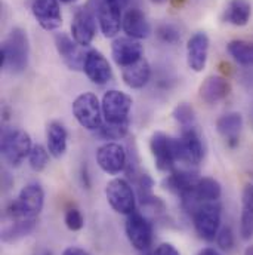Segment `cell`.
<instances>
[{"mask_svg": "<svg viewBox=\"0 0 253 255\" xmlns=\"http://www.w3.org/2000/svg\"><path fill=\"white\" fill-rule=\"evenodd\" d=\"M123 31L126 33L127 37L141 40L147 39L151 34V25L142 10H139L138 7H132L123 16Z\"/></svg>", "mask_w": 253, "mask_h": 255, "instance_id": "obj_19", "label": "cell"}, {"mask_svg": "<svg viewBox=\"0 0 253 255\" xmlns=\"http://www.w3.org/2000/svg\"><path fill=\"white\" fill-rule=\"evenodd\" d=\"M181 141L184 147V162L190 163L191 166L198 165L204 157V147L195 128H184Z\"/></svg>", "mask_w": 253, "mask_h": 255, "instance_id": "obj_21", "label": "cell"}, {"mask_svg": "<svg viewBox=\"0 0 253 255\" xmlns=\"http://www.w3.org/2000/svg\"><path fill=\"white\" fill-rule=\"evenodd\" d=\"M142 45L132 37H117L111 45V57L119 67H129L142 60Z\"/></svg>", "mask_w": 253, "mask_h": 255, "instance_id": "obj_15", "label": "cell"}, {"mask_svg": "<svg viewBox=\"0 0 253 255\" xmlns=\"http://www.w3.org/2000/svg\"><path fill=\"white\" fill-rule=\"evenodd\" d=\"M93 9L96 10V18H98L104 37L111 39L117 36L120 28H123L122 10L110 6L105 0H96L93 4Z\"/></svg>", "mask_w": 253, "mask_h": 255, "instance_id": "obj_13", "label": "cell"}, {"mask_svg": "<svg viewBox=\"0 0 253 255\" xmlns=\"http://www.w3.org/2000/svg\"><path fill=\"white\" fill-rule=\"evenodd\" d=\"M37 226V218H21L12 220L1 232V241L4 244H15L22 238H27Z\"/></svg>", "mask_w": 253, "mask_h": 255, "instance_id": "obj_25", "label": "cell"}, {"mask_svg": "<svg viewBox=\"0 0 253 255\" xmlns=\"http://www.w3.org/2000/svg\"><path fill=\"white\" fill-rule=\"evenodd\" d=\"M242 128H243V118L240 113H227L216 121L218 132L225 138L230 147H236L239 144Z\"/></svg>", "mask_w": 253, "mask_h": 255, "instance_id": "obj_22", "label": "cell"}, {"mask_svg": "<svg viewBox=\"0 0 253 255\" xmlns=\"http://www.w3.org/2000/svg\"><path fill=\"white\" fill-rule=\"evenodd\" d=\"M198 174L197 171L192 169H173L172 172H169L168 178L165 180V186L166 189L175 194H178L179 197L185 196L188 191L195 186V183L198 181Z\"/></svg>", "mask_w": 253, "mask_h": 255, "instance_id": "obj_20", "label": "cell"}, {"mask_svg": "<svg viewBox=\"0 0 253 255\" xmlns=\"http://www.w3.org/2000/svg\"><path fill=\"white\" fill-rule=\"evenodd\" d=\"M49 150L45 148L40 144L33 145L30 154H28V163L31 166L33 171L36 172H42L48 165H49Z\"/></svg>", "mask_w": 253, "mask_h": 255, "instance_id": "obj_30", "label": "cell"}, {"mask_svg": "<svg viewBox=\"0 0 253 255\" xmlns=\"http://www.w3.org/2000/svg\"><path fill=\"white\" fill-rule=\"evenodd\" d=\"M215 241H216V245L219 247V250H222V251H231L233 247H234V244H236L233 229L230 226L221 227Z\"/></svg>", "mask_w": 253, "mask_h": 255, "instance_id": "obj_33", "label": "cell"}, {"mask_svg": "<svg viewBox=\"0 0 253 255\" xmlns=\"http://www.w3.org/2000/svg\"><path fill=\"white\" fill-rule=\"evenodd\" d=\"M200 98L207 104H216L225 100L231 92V83L222 76H209L200 85Z\"/></svg>", "mask_w": 253, "mask_h": 255, "instance_id": "obj_18", "label": "cell"}, {"mask_svg": "<svg viewBox=\"0 0 253 255\" xmlns=\"http://www.w3.org/2000/svg\"><path fill=\"white\" fill-rule=\"evenodd\" d=\"M67 139H68V133L63 124L51 122L48 125L46 141H48V150L51 156H54L55 159L63 157L67 151Z\"/></svg>", "mask_w": 253, "mask_h": 255, "instance_id": "obj_26", "label": "cell"}, {"mask_svg": "<svg viewBox=\"0 0 253 255\" xmlns=\"http://www.w3.org/2000/svg\"><path fill=\"white\" fill-rule=\"evenodd\" d=\"M209 36L204 31L192 34L187 43V63L192 71L200 73L204 70L209 57Z\"/></svg>", "mask_w": 253, "mask_h": 255, "instance_id": "obj_17", "label": "cell"}, {"mask_svg": "<svg viewBox=\"0 0 253 255\" xmlns=\"http://www.w3.org/2000/svg\"><path fill=\"white\" fill-rule=\"evenodd\" d=\"M63 3H73V1H76V0H61Z\"/></svg>", "mask_w": 253, "mask_h": 255, "instance_id": "obj_40", "label": "cell"}, {"mask_svg": "<svg viewBox=\"0 0 253 255\" xmlns=\"http://www.w3.org/2000/svg\"><path fill=\"white\" fill-rule=\"evenodd\" d=\"M63 255H90L87 251L79 248V247H68L64 250Z\"/></svg>", "mask_w": 253, "mask_h": 255, "instance_id": "obj_36", "label": "cell"}, {"mask_svg": "<svg viewBox=\"0 0 253 255\" xmlns=\"http://www.w3.org/2000/svg\"><path fill=\"white\" fill-rule=\"evenodd\" d=\"M150 150L159 171L172 172L176 162H184V147L181 138H172L165 132H154L150 139Z\"/></svg>", "mask_w": 253, "mask_h": 255, "instance_id": "obj_2", "label": "cell"}, {"mask_svg": "<svg viewBox=\"0 0 253 255\" xmlns=\"http://www.w3.org/2000/svg\"><path fill=\"white\" fill-rule=\"evenodd\" d=\"M45 205V190L37 183H30L19 191L18 197L7 206L6 215L12 220L37 218Z\"/></svg>", "mask_w": 253, "mask_h": 255, "instance_id": "obj_3", "label": "cell"}, {"mask_svg": "<svg viewBox=\"0 0 253 255\" xmlns=\"http://www.w3.org/2000/svg\"><path fill=\"white\" fill-rule=\"evenodd\" d=\"M33 148L30 135L19 128H7L1 133V154L3 159L13 168L19 166Z\"/></svg>", "mask_w": 253, "mask_h": 255, "instance_id": "obj_4", "label": "cell"}, {"mask_svg": "<svg viewBox=\"0 0 253 255\" xmlns=\"http://www.w3.org/2000/svg\"><path fill=\"white\" fill-rule=\"evenodd\" d=\"M252 15V6L249 0H230L224 9L222 19L236 27H245Z\"/></svg>", "mask_w": 253, "mask_h": 255, "instance_id": "obj_24", "label": "cell"}, {"mask_svg": "<svg viewBox=\"0 0 253 255\" xmlns=\"http://www.w3.org/2000/svg\"><path fill=\"white\" fill-rule=\"evenodd\" d=\"M245 255H253V245H251V247H248V248H246Z\"/></svg>", "mask_w": 253, "mask_h": 255, "instance_id": "obj_39", "label": "cell"}, {"mask_svg": "<svg viewBox=\"0 0 253 255\" xmlns=\"http://www.w3.org/2000/svg\"><path fill=\"white\" fill-rule=\"evenodd\" d=\"M157 36L162 42L169 43V45H175L181 40V31L176 28V25L173 24H162L157 28Z\"/></svg>", "mask_w": 253, "mask_h": 255, "instance_id": "obj_32", "label": "cell"}, {"mask_svg": "<svg viewBox=\"0 0 253 255\" xmlns=\"http://www.w3.org/2000/svg\"><path fill=\"white\" fill-rule=\"evenodd\" d=\"M31 12L39 25L46 31L58 30L63 25V13L58 0H34Z\"/></svg>", "mask_w": 253, "mask_h": 255, "instance_id": "obj_12", "label": "cell"}, {"mask_svg": "<svg viewBox=\"0 0 253 255\" xmlns=\"http://www.w3.org/2000/svg\"><path fill=\"white\" fill-rule=\"evenodd\" d=\"M105 197L110 203V206L122 215H130L135 212L136 208V199L132 186L123 178H114L108 181L105 187Z\"/></svg>", "mask_w": 253, "mask_h": 255, "instance_id": "obj_7", "label": "cell"}, {"mask_svg": "<svg viewBox=\"0 0 253 255\" xmlns=\"http://www.w3.org/2000/svg\"><path fill=\"white\" fill-rule=\"evenodd\" d=\"M73 115L79 125L87 130H98L102 127V106L98 97L92 92L80 94L73 101Z\"/></svg>", "mask_w": 253, "mask_h": 255, "instance_id": "obj_6", "label": "cell"}, {"mask_svg": "<svg viewBox=\"0 0 253 255\" xmlns=\"http://www.w3.org/2000/svg\"><path fill=\"white\" fill-rule=\"evenodd\" d=\"M153 1H156V3H162V1H165V0H153Z\"/></svg>", "mask_w": 253, "mask_h": 255, "instance_id": "obj_41", "label": "cell"}, {"mask_svg": "<svg viewBox=\"0 0 253 255\" xmlns=\"http://www.w3.org/2000/svg\"><path fill=\"white\" fill-rule=\"evenodd\" d=\"M129 132V121L127 122H104L102 127L96 130V135L102 139H122L125 138Z\"/></svg>", "mask_w": 253, "mask_h": 255, "instance_id": "obj_29", "label": "cell"}, {"mask_svg": "<svg viewBox=\"0 0 253 255\" xmlns=\"http://www.w3.org/2000/svg\"><path fill=\"white\" fill-rule=\"evenodd\" d=\"M96 10L90 9V6L80 7L71 22V34L73 39L80 46H89L96 34Z\"/></svg>", "mask_w": 253, "mask_h": 255, "instance_id": "obj_10", "label": "cell"}, {"mask_svg": "<svg viewBox=\"0 0 253 255\" xmlns=\"http://www.w3.org/2000/svg\"><path fill=\"white\" fill-rule=\"evenodd\" d=\"M221 214L222 208L218 202L201 203L192 211V224L201 239L207 242L216 239L221 229Z\"/></svg>", "mask_w": 253, "mask_h": 255, "instance_id": "obj_5", "label": "cell"}, {"mask_svg": "<svg viewBox=\"0 0 253 255\" xmlns=\"http://www.w3.org/2000/svg\"><path fill=\"white\" fill-rule=\"evenodd\" d=\"M83 70L87 79L95 85H105L113 77V70L108 60L96 49H92L86 54Z\"/></svg>", "mask_w": 253, "mask_h": 255, "instance_id": "obj_14", "label": "cell"}, {"mask_svg": "<svg viewBox=\"0 0 253 255\" xmlns=\"http://www.w3.org/2000/svg\"><path fill=\"white\" fill-rule=\"evenodd\" d=\"M122 79L130 89H142L151 79V67L147 60H139L138 63L125 67L122 71Z\"/></svg>", "mask_w": 253, "mask_h": 255, "instance_id": "obj_23", "label": "cell"}, {"mask_svg": "<svg viewBox=\"0 0 253 255\" xmlns=\"http://www.w3.org/2000/svg\"><path fill=\"white\" fill-rule=\"evenodd\" d=\"M132 104H133L132 98L125 92L116 89L107 91L101 101L105 122H111V124L127 122Z\"/></svg>", "mask_w": 253, "mask_h": 255, "instance_id": "obj_9", "label": "cell"}, {"mask_svg": "<svg viewBox=\"0 0 253 255\" xmlns=\"http://www.w3.org/2000/svg\"><path fill=\"white\" fill-rule=\"evenodd\" d=\"M198 255H221L215 248H204V250H201Z\"/></svg>", "mask_w": 253, "mask_h": 255, "instance_id": "obj_38", "label": "cell"}, {"mask_svg": "<svg viewBox=\"0 0 253 255\" xmlns=\"http://www.w3.org/2000/svg\"><path fill=\"white\" fill-rule=\"evenodd\" d=\"M148 255H181L179 251L172 244H160L154 251H151Z\"/></svg>", "mask_w": 253, "mask_h": 255, "instance_id": "obj_35", "label": "cell"}, {"mask_svg": "<svg viewBox=\"0 0 253 255\" xmlns=\"http://www.w3.org/2000/svg\"><path fill=\"white\" fill-rule=\"evenodd\" d=\"M173 119L184 128H192L194 127V122H195V116H194V110L190 104L187 103H181L175 107L173 113H172Z\"/></svg>", "mask_w": 253, "mask_h": 255, "instance_id": "obj_31", "label": "cell"}, {"mask_svg": "<svg viewBox=\"0 0 253 255\" xmlns=\"http://www.w3.org/2000/svg\"><path fill=\"white\" fill-rule=\"evenodd\" d=\"M227 49L236 63L245 65V67H252L253 65V42L233 40L228 43Z\"/></svg>", "mask_w": 253, "mask_h": 255, "instance_id": "obj_28", "label": "cell"}, {"mask_svg": "<svg viewBox=\"0 0 253 255\" xmlns=\"http://www.w3.org/2000/svg\"><path fill=\"white\" fill-rule=\"evenodd\" d=\"M240 235L245 241L253 238V186L249 184L242 194V215H240Z\"/></svg>", "mask_w": 253, "mask_h": 255, "instance_id": "obj_27", "label": "cell"}, {"mask_svg": "<svg viewBox=\"0 0 253 255\" xmlns=\"http://www.w3.org/2000/svg\"><path fill=\"white\" fill-rule=\"evenodd\" d=\"M96 162L99 168L108 175H117L125 171L127 165V154L123 145L117 142L102 144L96 150Z\"/></svg>", "mask_w": 253, "mask_h": 255, "instance_id": "obj_11", "label": "cell"}, {"mask_svg": "<svg viewBox=\"0 0 253 255\" xmlns=\"http://www.w3.org/2000/svg\"><path fill=\"white\" fill-rule=\"evenodd\" d=\"M55 46L57 51L61 57L64 64L70 68V70H80L83 68L84 64V52H83V46H80L74 39H71L70 36L64 34V33H58L55 36Z\"/></svg>", "mask_w": 253, "mask_h": 255, "instance_id": "obj_16", "label": "cell"}, {"mask_svg": "<svg viewBox=\"0 0 253 255\" xmlns=\"http://www.w3.org/2000/svg\"><path fill=\"white\" fill-rule=\"evenodd\" d=\"M110 6H113V7H116V9H119V10H122L123 12V9L127 6V3H129V0H105Z\"/></svg>", "mask_w": 253, "mask_h": 255, "instance_id": "obj_37", "label": "cell"}, {"mask_svg": "<svg viewBox=\"0 0 253 255\" xmlns=\"http://www.w3.org/2000/svg\"><path fill=\"white\" fill-rule=\"evenodd\" d=\"M28 57L30 43L27 33L19 27L12 28L1 45V68L15 74L22 73L28 65Z\"/></svg>", "mask_w": 253, "mask_h": 255, "instance_id": "obj_1", "label": "cell"}, {"mask_svg": "<svg viewBox=\"0 0 253 255\" xmlns=\"http://www.w3.org/2000/svg\"><path fill=\"white\" fill-rule=\"evenodd\" d=\"M64 223H65V226H67L68 230H71V232H79V230H82L83 226H84V218H83V215H82V212H80L79 209L71 208V209H68V211L65 212V215H64Z\"/></svg>", "mask_w": 253, "mask_h": 255, "instance_id": "obj_34", "label": "cell"}, {"mask_svg": "<svg viewBox=\"0 0 253 255\" xmlns=\"http://www.w3.org/2000/svg\"><path fill=\"white\" fill-rule=\"evenodd\" d=\"M125 232L130 245L136 251H147L153 244V226L147 217L139 212H132L127 215L125 223Z\"/></svg>", "mask_w": 253, "mask_h": 255, "instance_id": "obj_8", "label": "cell"}]
</instances>
